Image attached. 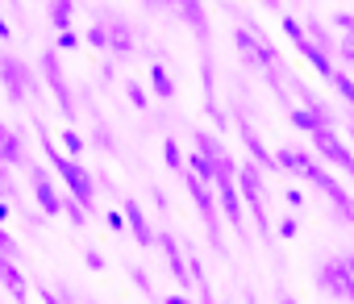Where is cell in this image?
I'll return each mask as SVG.
<instances>
[{"label": "cell", "mask_w": 354, "mask_h": 304, "mask_svg": "<svg viewBox=\"0 0 354 304\" xmlns=\"http://www.w3.org/2000/svg\"><path fill=\"white\" fill-rule=\"evenodd\" d=\"M125 96H129V104H133V108H138V113H142V108H146V104H150V96H146V88H142V84H138V79H133V84H125Z\"/></svg>", "instance_id": "4dcf8cb0"}, {"label": "cell", "mask_w": 354, "mask_h": 304, "mask_svg": "<svg viewBox=\"0 0 354 304\" xmlns=\"http://www.w3.org/2000/svg\"><path fill=\"white\" fill-rule=\"evenodd\" d=\"M38 67H42V75H46V84H50V92H55V100H59V108H63V117L71 121V117H75V96H71V88H67L59 50H42V55H38Z\"/></svg>", "instance_id": "ba28073f"}, {"label": "cell", "mask_w": 354, "mask_h": 304, "mask_svg": "<svg viewBox=\"0 0 354 304\" xmlns=\"http://www.w3.org/2000/svg\"><path fill=\"white\" fill-rule=\"evenodd\" d=\"M75 5H80V0H50V26L63 34V30H71V17H75Z\"/></svg>", "instance_id": "ffe728a7"}, {"label": "cell", "mask_w": 354, "mask_h": 304, "mask_svg": "<svg viewBox=\"0 0 354 304\" xmlns=\"http://www.w3.org/2000/svg\"><path fill=\"white\" fill-rule=\"evenodd\" d=\"M275 159H279V167H283V171H296V175H300V167H304V159H308V155H304V150H296V146H283Z\"/></svg>", "instance_id": "603a6c76"}, {"label": "cell", "mask_w": 354, "mask_h": 304, "mask_svg": "<svg viewBox=\"0 0 354 304\" xmlns=\"http://www.w3.org/2000/svg\"><path fill=\"white\" fill-rule=\"evenodd\" d=\"M275 234H279L283 242H292V238H300V217H279V225H275Z\"/></svg>", "instance_id": "1f68e13d"}, {"label": "cell", "mask_w": 354, "mask_h": 304, "mask_svg": "<svg viewBox=\"0 0 354 304\" xmlns=\"http://www.w3.org/2000/svg\"><path fill=\"white\" fill-rule=\"evenodd\" d=\"M238 133H242V142H246V150H250V159H254V167H259V171H271V175H275V171H283V167H279V159L263 146V137L254 133V125H250L246 117H238Z\"/></svg>", "instance_id": "7c38bea8"}, {"label": "cell", "mask_w": 354, "mask_h": 304, "mask_svg": "<svg viewBox=\"0 0 354 304\" xmlns=\"http://www.w3.org/2000/svg\"><path fill=\"white\" fill-rule=\"evenodd\" d=\"M13 42V26L5 21V13H0V46H9Z\"/></svg>", "instance_id": "f35d334b"}, {"label": "cell", "mask_w": 354, "mask_h": 304, "mask_svg": "<svg viewBox=\"0 0 354 304\" xmlns=\"http://www.w3.org/2000/svg\"><path fill=\"white\" fill-rule=\"evenodd\" d=\"M184 184H188V196H192L196 213L205 217V229H209V246H213L217 254H225V238H221V213H217V200H213L209 184H205V180H196L192 171L184 175Z\"/></svg>", "instance_id": "3957f363"}, {"label": "cell", "mask_w": 354, "mask_h": 304, "mask_svg": "<svg viewBox=\"0 0 354 304\" xmlns=\"http://www.w3.org/2000/svg\"><path fill=\"white\" fill-rule=\"evenodd\" d=\"M221 155H225V150H221V142H217L213 133L196 129V155H188L184 163H188V171H192L196 180L213 184V180H217V159H221Z\"/></svg>", "instance_id": "52a82bcc"}, {"label": "cell", "mask_w": 354, "mask_h": 304, "mask_svg": "<svg viewBox=\"0 0 354 304\" xmlns=\"http://www.w3.org/2000/svg\"><path fill=\"white\" fill-rule=\"evenodd\" d=\"M180 13H184V21L192 26V34H196L201 42H209V17H205V5H201V0H180Z\"/></svg>", "instance_id": "ac0fdd59"}, {"label": "cell", "mask_w": 354, "mask_h": 304, "mask_svg": "<svg viewBox=\"0 0 354 304\" xmlns=\"http://www.w3.org/2000/svg\"><path fill=\"white\" fill-rule=\"evenodd\" d=\"M17 254H21V250H17V242L9 238V229H5V225H0V263H5V258H13V263H17Z\"/></svg>", "instance_id": "d6a6232c"}, {"label": "cell", "mask_w": 354, "mask_h": 304, "mask_svg": "<svg viewBox=\"0 0 354 304\" xmlns=\"http://www.w3.org/2000/svg\"><path fill=\"white\" fill-rule=\"evenodd\" d=\"M213 188H217V200H221L225 221L242 234V196H238V175H217V180H213Z\"/></svg>", "instance_id": "8fae6325"}, {"label": "cell", "mask_w": 354, "mask_h": 304, "mask_svg": "<svg viewBox=\"0 0 354 304\" xmlns=\"http://www.w3.org/2000/svg\"><path fill=\"white\" fill-rule=\"evenodd\" d=\"M38 296H42V304H63V296L50 292V287H38Z\"/></svg>", "instance_id": "b9f144b4"}, {"label": "cell", "mask_w": 354, "mask_h": 304, "mask_svg": "<svg viewBox=\"0 0 354 304\" xmlns=\"http://www.w3.org/2000/svg\"><path fill=\"white\" fill-rule=\"evenodd\" d=\"M146 5H154V9H158V5H162V0H146Z\"/></svg>", "instance_id": "681fc988"}, {"label": "cell", "mask_w": 354, "mask_h": 304, "mask_svg": "<svg viewBox=\"0 0 354 304\" xmlns=\"http://www.w3.org/2000/svg\"><path fill=\"white\" fill-rule=\"evenodd\" d=\"M30 184H34V196H38V209H42V217H59V213H63V196L50 188V175H46V167H30Z\"/></svg>", "instance_id": "5bb4252c"}, {"label": "cell", "mask_w": 354, "mask_h": 304, "mask_svg": "<svg viewBox=\"0 0 354 304\" xmlns=\"http://www.w3.org/2000/svg\"><path fill=\"white\" fill-rule=\"evenodd\" d=\"M333 21H337V30H342V34H350V30H354V13H337Z\"/></svg>", "instance_id": "60d3db41"}, {"label": "cell", "mask_w": 354, "mask_h": 304, "mask_svg": "<svg viewBox=\"0 0 354 304\" xmlns=\"http://www.w3.org/2000/svg\"><path fill=\"white\" fill-rule=\"evenodd\" d=\"M121 213H125V229H129V234L138 238V246H146V250H150L158 234L150 229V221H146V213H142V205H138L133 196H125V200H121Z\"/></svg>", "instance_id": "9a60e30c"}, {"label": "cell", "mask_w": 354, "mask_h": 304, "mask_svg": "<svg viewBox=\"0 0 354 304\" xmlns=\"http://www.w3.org/2000/svg\"><path fill=\"white\" fill-rule=\"evenodd\" d=\"M104 30H109V55H113L117 63L129 59V55H133V30H129V21H109Z\"/></svg>", "instance_id": "2e32d148"}, {"label": "cell", "mask_w": 354, "mask_h": 304, "mask_svg": "<svg viewBox=\"0 0 354 304\" xmlns=\"http://www.w3.org/2000/svg\"><path fill=\"white\" fill-rule=\"evenodd\" d=\"M150 92H154V96H162V100H171V96H175V79H171V71H167L162 63H150Z\"/></svg>", "instance_id": "44dd1931"}, {"label": "cell", "mask_w": 354, "mask_h": 304, "mask_svg": "<svg viewBox=\"0 0 354 304\" xmlns=\"http://www.w3.org/2000/svg\"><path fill=\"white\" fill-rule=\"evenodd\" d=\"M342 263H346V271H350V275H354V254H346V258H342Z\"/></svg>", "instance_id": "bcb514c9"}, {"label": "cell", "mask_w": 354, "mask_h": 304, "mask_svg": "<svg viewBox=\"0 0 354 304\" xmlns=\"http://www.w3.org/2000/svg\"><path fill=\"white\" fill-rule=\"evenodd\" d=\"M259 5H267V9H279V0H259Z\"/></svg>", "instance_id": "c3c4849f"}, {"label": "cell", "mask_w": 354, "mask_h": 304, "mask_svg": "<svg viewBox=\"0 0 354 304\" xmlns=\"http://www.w3.org/2000/svg\"><path fill=\"white\" fill-rule=\"evenodd\" d=\"M13 196V180H9V167H0V200Z\"/></svg>", "instance_id": "8d00e7d4"}, {"label": "cell", "mask_w": 354, "mask_h": 304, "mask_svg": "<svg viewBox=\"0 0 354 304\" xmlns=\"http://www.w3.org/2000/svg\"><path fill=\"white\" fill-rule=\"evenodd\" d=\"M283 196H288V205H292V209H304V192H300V188H288Z\"/></svg>", "instance_id": "ab89813d"}, {"label": "cell", "mask_w": 354, "mask_h": 304, "mask_svg": "<svg viewBox=\"0 0 354 304\" xmlns=\"http://www.w3.org/2000/svg\"><path fill=\"white\" fill-rule=\"evenodd\" d=\"M84 263H88V271H104V267H109V258H104L100 246H88V250H84Z\"/></svg>", "instance_id": "836d02e7"}, {"label": "cell", "mask_w": 354, "mask_h": 304, "mask_svg": "<svg viewBox=\"0 0 354 304\" xmlns=\"http://www.w3.org/2000/svg\"><path fill=\"white\" fill-rule=\"evenodd\" d=\"M162 304H192V300H188L184 292H175V296H162Z\"/></svg>", "instance_id": "ee69618b"}, {"label": "cell", "mask_w": 354, "mask_h": 304, "mask_svg": "<svg viewBox=\"0 0 354 304\" xmlns=\"http://www.w3.org/2000/svg\"><path fill=\"white\" fill-rule=\"evenodd\" d=\"M104 225H109L113 234H121V229H125V213H104Z\"/></svg>", "instance_id": "74e56055"}, {"label": "cell", "mask_w": 354, "mask_h": 304, "mask_svg": "<svg viewBox=\"0 0 354 304\" xmlns=\"http://www.w3.org/2000/svg\"><path fill=\"white\" fill-rule=\"evenodd\" d=\"M246 304H259V300H254V296H246Z\"/></svg>", "instance_id": "f907efd6"}, {"label": "cell", "mask_w": 354, "mask_h": 304, "mask_svg": "<svg viewBox=\"0 0 354 304\" xmlns=\"http://www.w3.org/2000/svg\"><path fill=\"white\" fill-rule=\"evenodd\" d=\"M21 163H26V146H21V137H17L13 129L0 125V167H21Z\"/></svg>", "instance_id": "e0dca14e"}, {"label": "cell", "mask_w": 354, "mask_h": 304, "mask_svg": "<svg viewBox=\"0 0 354 304\" xmlns=\"http://www.w3.org/2000/svg\"><path fill=\"white\" fill-rule=\"evenodd\" d=\"M129 283H133L138 292H146V296L154 292V287H150V275H146V267H129Z\"/></svg>", "instance_id": "e575fe53"}, {"label": "cell", "mask_w": 354, "mask_h": 304, "mask_svg": "<svg viewBox=\"0 0 354 304\" xmlns=\"http://www.w3.org/2000/svg\"><path fill=\"white\" fill-rule=\"evenodd\" d=\"M317 283H321V292H325V296L354 300V275L346 271V263H342V258L321 263V267H317Z\"/></svg>", "instance_id": "9c48e42d"}, {"label": "cell", "mask_w": 354, "mask_h": 304, "mask_svg": "<svg viewBox=\"0 0 354 304\" xmlns=\"http://www.w3.org/2000/svg\"><path fill=\"white\" fill-rule=\"evenodd\" d=\"M154 246H162V258H167V267H171L175 283H180V287H192V275H188V254L180 250L175 234H158V238H154Z\"/></svg>", "instance_id": "4fadbf2b"}, {"label": "cell", "mask_w": 354, "mask_h": 304, "mask_svg": "<svg viewBox=\"0 0 354 304\" xmlns=\"http://www.w3.org/2000/svg\"><path fill=\"white\" fill-rule=\"evenodd\" d=\"M0 84H5V92H9L13 104H26V96H30V88H34L30 63H21V59L9 55V50H0Z\"/></svg>", "instance_id": "5b68a950"}, {"label": "cell", "mask_w": 354, "mask_h": 304, "mask_svg": "<svg viewBox=\"0 0 354 304\" xmlns=\"http://www.w3.org/2000/svg\"><path fill=\"white\" fill-rule=\"evenodd\" d=\"M300 55L308 59V67H313L321 79H329V75L337 71V67H333V55H325V50H321V46H313V42H304V46H300Z\"/></svg>", "instance_id": "d6986e66"}, {"label": "cell", "mask_w": 354, "mask_h": 304, "mask_svg": "<svg viewBox=\"0 0 354 304\" xmlns=\"http://www.w3.org/2000/svg\"><path fill=\"white\" fill-rule=\"evenodd\" d=\"M9 221V200H0V225Z\"/></svg>", "instance_id": "f6af8a7d"}, {"label": "cell", "mask_w": 354, "mask_h": 304, "mask_svg": "<svg viewBox=\"0 0 354 304\" xmlns=\"http://www.w3.org/2000/svg\"><path fill=\"white\" fill-rule=\"evenodd\" d=\"M333 55H342L346 63H354V30H350V34H346V38L337 42V50H333Z\"/></svg>", "instance_id": "d590c367"}, {"label": "cell", "mask_w": 354, "mask_h": 304, "mask_svg": "<svg viewBox=\"0 0 354 304\" xmlns=\"http://www.w3.org/2000/svg\"><path fill=\"white\" fill-rule=\"evenodd\" d=\"M63 213L71 217V225H75V229H84V225H88V209H84V205H80V200H75L71 192L63 196Z\"/></svg>", "instance_id": "d4e9b609"}, {"label": "cell", "mask_w": 354, "mask_h": 304, "mask_svg": "<svg viewBox=\"0 0 354 304\" xmlns=\"http://www.w3.org/2000/svg\"><path fill=\"white\" fill-rule=\"evenodd\" d=\"M279 304H296V300H292V296H288V292H279Z\"/></svg>", "instance_id": "7dc6e473"}, {"label": "cell", "mask_w": 354, "mask_h": 304, "mask_svg": "<svg viewBox=\"0 0 354 304\" xmlns=\"http://www.w3.org/2000/svg\"><path fill=\"white\" fill-rule=\"evenodd\" d=\"M238 184H242V200H246V209L254 213V229L271 242V217H267V209H263V171L254 167V163H238Z\"/></svg>", "instance_id": "277c9868"}, {"label": "cell", "mask_w": 354, "mask_h": 304, "mask_svg": "<svg viewBox=\"0 0 354 304\" xmlns=\"http://www.w3.org/2000/svg\"><path fill=\"white\" fill-rule=\"evenodd\" d=\"M162 163H167L171 171H180V167H184V150H180V142H175V137L162 142Z\"/></svg>", "instance_id": "83f0119b"}, {"label": "cell", "mask_w": 354, "mask_h": 304, "mask_svg": "<svg viewBox=\"0 0 354 304\" xmlns=\"http://www.w3.org/2000/svg\"><path fill=\"white\" fill-rule=\"evenodd\" d=\"M329 84L337 88V96H342V100L350 104V113H354V79H350L346 71H333V75H329Z\"/></svg>", "instance_id": "484cf974"}, {"label": "cell", "mask_w": 354, "mask_h": 304, "mask_svg": "<svg viewBox=\"0 0 354 304\" xmlns=\"http://www.w3.org/2000/svg\"><path fill=\"white\" fill-rule=\"evenodd\" d=\"M300 175H304L313 188H321V192L333 200V209H337V221H342V225H354V200H350V192H346V188H342V184H337V180H333V175H329V171L317 163V159H313V155L304 159Z\"/></svg>", "instance_id": "7a4b0ae2"}, {"label": "cell", "mask_w": 354, "mask_h": 304, "mask_svg": "<svg viewBox=\"0 0 354 304\" xmlns=\"http://www.w3.org/2000/svg\"><path fill=\"white\" fill-rule=\"evenodd\" d=\"M84 42H88L92 50H100V55H109V30H104V26H92V30L84 34Z\"/></svg>", "instance_id": "f1b7e54d"}, {"label": "cell", "mask_w": 354, "mask_h": 304, "mask_svg": "<svg viewBox=\"0 0 354 304\" xmlns=\"http://www.w3.org/2000/svg\"><path fill=\"white\" fill-rule=\"evenodd\" d=\"M308 137H313V150H317V155H321L329 167H337V171L354 175V150L337 137V129H313Z\"/></svg>", "instance_id": "8992f818"}, {"label": "cell", "mask_w": 354, "mask_h": 304, "mask_svg": "<svg viewBox=\"0 0 354 304\" xmlns=\"http://www.w3.org/2000/svg\"><path fill=\"white\" fill-rule=\"evenodd\" d=\"M55 46H59V55H75V50L84 46V34H75V30H63Z\"/></svg>", "instance_id": "f546056e"}, {"label": "cell", "mask_w": 354, "mask_h": 304, "mask_svg": "<svg viewBox=\"0 0 354 304\" xmlns=\"http://www.w3.org/2000/svg\"><path fill=\"white\" fill-rule=\"evenodd\" d=\"M154 205H158V209H162V213H167V209H171V200H167V192H162V188H154Z\"/></svg>", "instance_id": "7bdbcfd3"}, {"label": "cell", "mask_w": 354, "mask_h": 304, "mask_svg": "<svg viewBox=\"0 0 354 304\" xmlns=\"http://www.w3.org/2000/svg\"><path fill=\"white\" fill-rule=\"evenodd\" d=\"M234 46H238V55H242V59H250V63H254V55H259V38H254L246 26H238V30H234Z\"/></svg>", "instance_id": "7402d4cb"}, {"label": "cell", "mask_w": 354, "mask_h": 304, "mask_svg": "<svg viewBox=\"0 0 354 304\" xmlns=\"http://www.w3.org/2000/svg\"><path fill=\"white\" fill-rule=\"evenodd\" d=\"M279 26H283V34L292 38V46H296V50H300V46L308 42V38H304V26H300V17H292V13H283V17H279Z\"/></svg>", "instance_id": "cb8c5ba5"}, {"label": "cell", "mask_w": 354, "mask_h": 304, "mask_svg": "<svg viewBox=\"0 0 354 304\" xmlns=\"http://www.w3.org/2000/svg\"><path fill=\"white\" fill-rule=\"evenodd\" d=\"M38 142H42V150H46V163H50V167L59 171V180L67 184V192H71V196L92 213V209H96V180H92V171H88L84 163H75V159H67V155H63L59 142L50 137V129H46L42 121H38Z\"/></svg>", "instance_id": "6da1fadb"}, {"label": "cell", "mask_w": 354, "mask_h": 304, "mask_svg": "<svg viewBox=\"0 0 354 304\" xmlns=\"http://www.w3.org/2000/svg\"><path fill=\"white\" fill-rule=\"evenodd\" d=\"M288 121H292V129H300V133L333 129V113H329L325 104H292V108H288Z\"/></svg>", "instance_id": "30bf717a"}, {"label": "cell", "mask_w": 354, "mask_h": 304, "mask_svg": "<svg viewBox=\"0 0 354 304\" xmlns=\"http://www.w3.org/2000/svg\"><path fill=\"white\" fill-rule=\"evenodd\" d=\"M55 142H59V150H63V155H84V137H80L71 125H67V129H63Z\"/></svg>", "instance_id": "4316f807"}]
</instances>
